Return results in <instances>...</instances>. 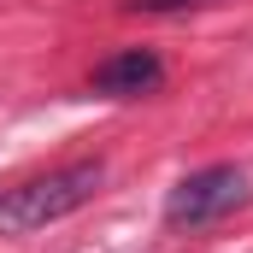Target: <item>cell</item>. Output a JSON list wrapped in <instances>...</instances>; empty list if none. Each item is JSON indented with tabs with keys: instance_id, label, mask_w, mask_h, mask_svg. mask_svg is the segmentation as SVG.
Segmentation results:
<instances>
[{
	"instance_id": "cell-1",
	"label": "cell",
	"mask_w": 253,
	"mask_h": 253,
	"mask_svg": "<svg viewBox=\"0 0 253 253\" xmlns=\"http://www.w3.org/2000/svg\"><path fill=\"white\" fill-rule=\"evenodd\" d=\"M106 183V165L100 159H71L47 177H30V183H12L0 189V236H30V230H47L71 218L77 206H88Z\"/></svg>"
},
{
	"instance_id": "cell-2",
	"label": "cell",
	"mask_w": 253,
	"mask_h": 253,
	"mask_svg": "<svg viewBox=\"0 0 253 253\" xmlns=\"http://www.w3.org/2000/svg\"><path fill=\"white\" fill-rule=\"evenodd\" d=\"M248 171L242 165H206V171H189L177 189L165 194V224L171 230H200V224H218L230 218L236 206H248Z\"/></svg>"
},
{
	"instance_id": "cell-3",
	"label": "cell",
	"mask_w": 253,
	"mask_h": 253,
	"mask_svg": "<svg viewBox=\"0 0 253 253\" xmlns=\"http://www.w3.org/2000/svg\"><path fill=\"white\" fill-rule=\"evenodd\" d=\"M159 83H165V59L153 47H118V53H106V59L94 65V77H88V88L106 94V100H141Z\"/></svg>"
},
{
	"instance_id": "cell-4",
	"label": "cell",
	"mask_w": 253,
	"mask_h": 253,
	"mask_svg": "<svg viewBox=\"0 0 253 253\" xmlns=\"http://www.w3.org/2000/svg\"><path fill=\"white\" fill-rule=\"evenodd\" d=\"M129 6H135V12H159V18H165V12H206V6H224V0H129Z\"/></svg>"
}]
</instances>
